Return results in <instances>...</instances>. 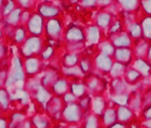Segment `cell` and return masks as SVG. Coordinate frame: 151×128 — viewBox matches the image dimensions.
Instances as JSON below:
<instances>
[{"label": "cell", "mask_w": 151, "mask_h": 128, "mask_svg": "<svg viewBox=\"0 0 151 128\" xmlns=\"http://www.w3.org/2000/svg\"><path fill=\"white\" fill-rule=\"evenodd\" d=\"M22 57H40L44 48L41 36L27 35L26 40L20 44Z\"/></svg>", "instance_id": "obj_1"}, {"label": "cell", "mask_w": 151, "mask_h": 128, "mask_svg": "<svg viewBox=\"0 0 151 128\" xmlns=\"http://www.w3.org/2000/svg\"><path fill=\"white\" fill-rule=\"evenodd\" d=\"M42 59L39 57H27L25 58L23 61L24 71L26 73V77L32 78L36 76L42 71Z\"/></svg>", "instance_id": "obj_2"}, {"label": "cell", "mask_w": 151, "mask_h": 128, "mask_svg": "<svg viewBox=\"0 0 151 128\" xmlns=\"http://www.w3.org/2000/svg\"><path fill=\"white\" fill-rule=\"evenodd\" d=\"M43 18L40 13H33L30 15L26 27L27 30V33L30 34V35H37L41 36L42 30H43Z\"/></svg>", "instance_id": "obj_3"}, {"label": "cell", "mask_w": 151, "mask_h": 128, "mask_svg": "<svg viewBox=\"0 0 151 128\" xmlns=\"http://www.w3.org/2000/svg\"><path fill=\"white\" fill-rule=\"evenodd\" d=\"M30 119L34 128H50V119L42 113H35Z\"/></svg>", "instance_id": "obj_4"}, {"label": "cell", "mask_w": 151, "mask_h": 128, "mask_svg": "<svg viewBox=\"0 0 151 128\" xmlns=\"http://www.w3.org/2000/svg\"><path fill=\"white\" fill-rule=\"evenodd\" d=\"M10 102L11 96L7 89H5L4 87L0 88V111L5 114V112L10 108Z\"/></svg>", "instance_id": "obj_5"}, {"label": "cell", "mask_w": 151, "mask_h": 128, "mask_svg": "<svg viewBox=\"0 0 151 128\" xmlns=\"http://www.w3.org/2000/svg\"><path fill=\"white\" fill-rule=\"evenodd\" d=\"M45 30L47 31L48 35L51 37H56L57 35L59 33L60 31V26L58 22V20H50L48 23H47V26H46V28Z\"/></svg>", "instance_id": "obj_6"}, {"label": "cell", "mask_w": 151, "mask_h": 128, "mask_svg": "<svg viewBox=\"0 0 151 128\" xmlns=\"http://www.w3.org/2000/svg\"><path fill=\"white\" fill-rule=\"evenodd\" d=\"M57 12H58V9L53 5H48L43 4L39 8V13L42 17H52L55 16Z\"/></svg>", "instance_id": "obj_7"}, {"label": "cell", "mask_w": 151, "mask_h": 128, "mask_svg": "<svg viewBox=\"0 0 151 128\" xmlns=\"http://www.w3.org/2000/svg\"><path fill=\"white\" fill-rule=\"evenodd\" d=\"M17 6H18V4H17L16 0H5L1 8L3 17L4 18L7 15H9Z\"/></svg>", "instance_id": "obj_8"}, {"label": "cell", "mask_w": 151, "mask_h": 128, "mask_svg": "<svg viewBox=\"0 0 151 128\" xmlns=\"http://www.w3.org/2000/svg\"><path fill=\"white\" fill-rule=\"evenodd\" d=\"M11 128H34L30 118L26 117L25 119H23L21 121H19V123H17L16 125H14L13 127Z\"/></svg>", "instance_id": "obj_9"}, {"label": "cell", "mask_w": 151, "mask_h": 128, "mask_svg": "<svg viewBox=\"0 0 151 128\" xmlns=\"http://www.w3.org/2000/svg\"><path fill=\"white\" fill-rule=\"evenodd\" d=\"M16 2H17V4L20 6L21 8L27 9L28 7H30L31 4L35 3V0H16Z\"/></svg>", "instance_id": "obj_10"}, {"label": "cell", "mask_w": 151, "mask_h": 128, "mask_svg": "<svg viewBox=\"0 0 151 128\" xmlns=\"http://www.w3.org/2000/svg\"><path fill=\"white\" fill-rule=\"evenodd\" d=\"M0 128H10V123L8 116L4 114L2 117H0Z\"/></svg>", "instance_id": "obj_11"}, {"label": "cell", "mask_w": 151, "mask_h": 128, "mask_svg": "<svg viewBox=\"0 0 151 128\" xmlns=\"http://www.w3.org/2000/svg\"><path fill=\"white\" fill-rule=\"evenodd\" d=\"M7 56V47L0 42V60H4Z\"/></svg>", "instance_id": "obj_12"}, {"label": "cell", "mask_w": 151, "mask_h": 128, "mask_svg": "<svg viewBox=\"0 0 151 128\" xmlns=\"http://www.w3.org/2000/svg\"><path fill=\"white\" fill-rule=\"evenodd\" d=\"M4 1H5V0H0V8H2V6H3V4H4Z\"/></svg>", "instance_id": "obj_13"}, {"label": "cell", "mask_w": 151, "mask_h": 128, "mask_svg": "<svg viewBox=\"0 0 151 128\" xmlns=\"http://www.w3.org/2000/svg\"><path fill=\"white\" fill-rule=\"evenodd\" d=\"M2 18H4V17H3V14H2V11H1V8H0V20L2 19Z\"/></svg>", "instance_id": "obj_14"}, {"label": "cell", "mask_w": 151, "mask_h": 128, "mask_svg": "<svg viewBox=\"0 0 151 128\" xmlns=\"http://www.w3.org/2000/svg\"><path fill=\"white\" fill-rule=\"evenodd\" d=\"M2 36H3V32H2V30H1V28H0V40H1V38H2Z\"/></svg>", "instance_id": "obj_15"}, {"label": "cell", "mask_w": 151, "mask_h": 128, "mask_svg": "<svg viewBox=\"0 0 151 128\" xmlns=\"http://www.w3.org/2000/svg\"><path fill=\"white\" fill-rule=\"evenodd\" d=\"M4 114V113H3L2 111H0V117H2V116H3Z\"/></svg>", "instance_id": "obj_16"}, {"label": "cell", "mask_w": 151, "mask_h": 128, "mask_svg": "<svg viewBox=\"0 0 151 128\" xmlns=\"http://www.w3.org/2000/svg\"><path fill=\"white\" fill-rule=\"evenodd\" d=\"M1 62H2V60H0V70L2 69V64H1Z\"/></svg>", "instance_id": "obj_17"}, {"label": "cell", "mask_w": 151, "mask_h": 128, "mask_svg": "<svg viewBox=\"0 0 151 128\" xmlns=\"http://www.w3.org/2000/svg\"><path fill=\"white\" fill-rule=\"evenodd\" d=\"M59 128H60V127H59Z\"/></svg>", "instance_id": "obj_18"}]
</instances>
